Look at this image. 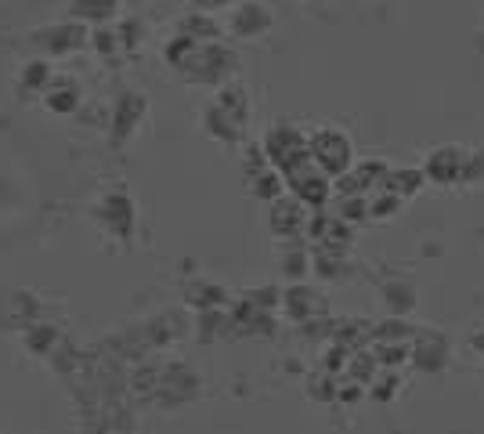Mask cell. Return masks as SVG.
Segmentation results:
<instances>
[{
    "label": "cell",
    "instance_id": "obj_1",
    "mask_svg": "<svg viewBox=\"0 0 484 434\" xmlns=\"http://www.w3.org/2000/svg\"><path fill=\"white\" fill-rule=\"evenodd\" d=\"M76 101H80V98H76V91H69V87H65V91H58V87H54V80H51V91H47V109H51V112H73V109H76Z\"/></svg>",
    "mask_w": 484,
    "mask_h": 434
}]
</instances>
